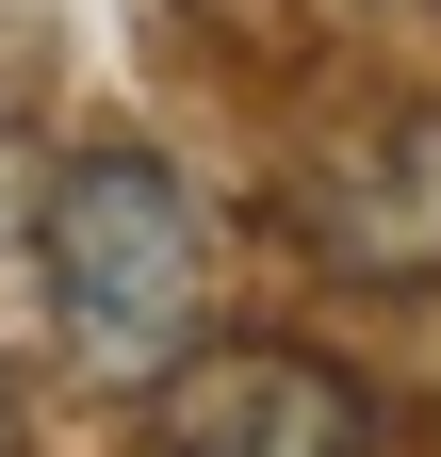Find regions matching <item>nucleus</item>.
Instances as JSON below:
<instances>
[{
    "mask_svg": "<svg viewBox=\"0 0 441 457\" xmlns=\"http://www.w3.org/2000/svg\"><path fill=\"white\" fill-rule=\"evenodd\" d=\"M279 212H295V245L327 278H360V295H441V98L425 82L360 98L279 180Z\"/></svg>",
    "mask_w": 441,
    "mask_h": 457,
    "instance_id": "obj_3",
    "label": "nucleus"
},
{
    "mask_svg": "<svg viewBox=\"0 0 441 457\" xmlns=\"http://www.w3.org/2000/svg\"><path fill=\"white\" fill-rule=\"evenodd\" d=\"M17 212H33V180H17V131H0V228H17Z\"/></svg>",
    "mask_w": 441,
    "mask_h": 457,
    "instance_id": "obj_4",
    "label": "nucleus"
},
{
    "mask_svg": "<svg viewBox=\"0 0 441 457\" xmlns=\"http://www.w3.org/2000/svg\"><path fill=\"white\" fill-rule=\"evenodd\" d=\"M147 457H376V392L279 327H196L180 360L131 392Z\"/></svg>",
    "mask_w": 441,
    "mask_h": 457,
    "instance_id": "obj_2",
    "label": "nucleus"
},
{
    "mask_svg": "<svg viewBox=\"0 0 441 457\" xmlns=\"http://www.w3.org/2000/svg\"><path fill=\"white\" fill-rule=\"evenodd\" d=\"M0 457H17V409H0Z\"/></svg>",
    "mask_w": 441,
    "mask_h": 457,
    "instance_id": "obj_5",
    "label": "nucleus"
},
{
    "mask_svg": "<svg viewBox=\"0 0 441 457\" xmlns=\"http://www.w3.org/2000/svg\"><path fill=\"white\" fill-rule=\"evenodd\" d=\"M17 228H33V278H49V343L98 392H147L212 327V212L163 147H66Z\"/></svg>",
    "mask_w": 441,
    "mask_h": 457,
    "instance_id": "obj_1",
    "label": "nucleus"
}]
</instances>
